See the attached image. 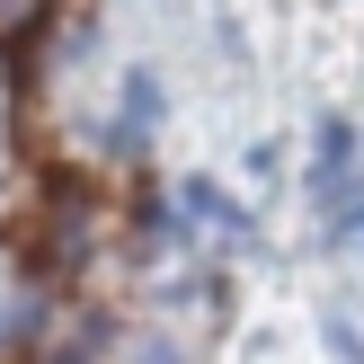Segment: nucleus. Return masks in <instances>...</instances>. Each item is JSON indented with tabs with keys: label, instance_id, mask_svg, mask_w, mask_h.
Listing matches in <instances>:
<instances>
[{
	"label": "nucleus",
	"instance_id": "f257e3e1",
	"mask_svg": "<svg viewBox=\"0 0 364 364\" xmlns=\"http://www.w3.org/2000/svg\"><path fill=\"white\" fill-rule=\"evenodd\" d=\"M178 223H196V231H223V240H249V213L231 205L213 178H178Z\"/></svg>",
	"mask_w": 364,
	"mask_h": 364
},
{
	"label": "nucleus",
	"instance_id": "f03ea898",
	"mask_svg": "<svg viewBox=\"0 0 364 364\" xmlns=\"http://www.w3.org/2000/svg\"><path fill=\"white\" fill-rule=\"evenodd\" d=\"M9 320H18V302H0V329H9Z\"/></svg>",
	"mask_w": 364,
	"mask_h": 364
}]
</instances>
